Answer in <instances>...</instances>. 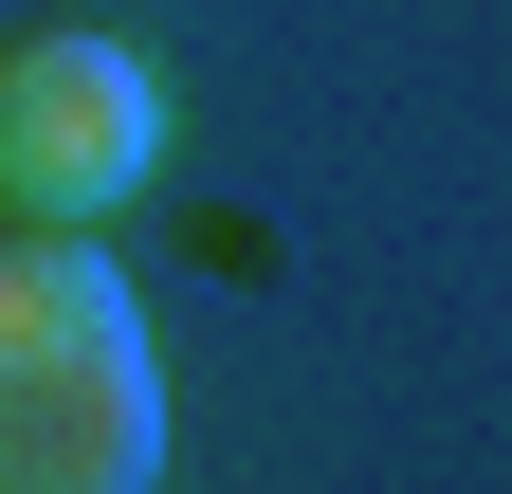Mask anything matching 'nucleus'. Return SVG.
I'll use <instances>...</instances> for the list:
<instances>
[{
    "label": "nucleus",
    "instance_id": "f257e3e1",
    "mask_svg": "<svg viewBox=\"0 0 512 494\" xmlns=\"http://www.w3.org/2000/svg\"><path fill=\"white\" fill-rule=\"evenodd\" d=\"M165 348L92 238H0V494H147Z\"/></svg>",
    "mask_w": 512,
    "mask_h": 494
},
{
    "label": "nucleus",
    "instance_id": "f03ea898",
    "mask_svg": "<svg viewBox=\"0 0 512 494\" xmlns=\"http://www.w3.org/2000/svg\"><path fill=\"white\" fill-rule=\"evenodd\" d=\"M165 165V74L92 19L0 37V238H110L128 183Z\"/></svg>",
    "mask_w": 512,
    "mask_h": 494
}]
</instances>
